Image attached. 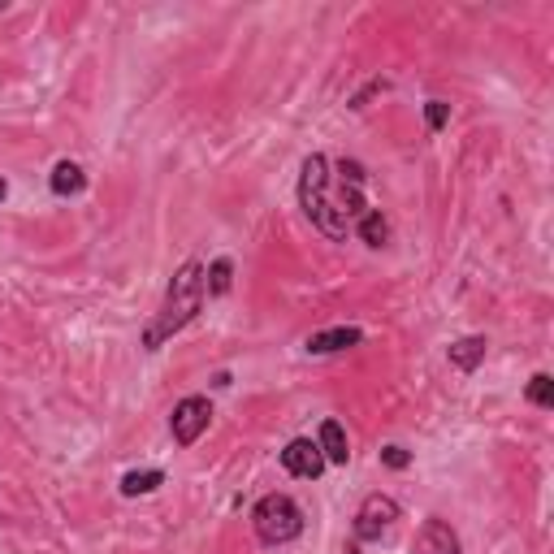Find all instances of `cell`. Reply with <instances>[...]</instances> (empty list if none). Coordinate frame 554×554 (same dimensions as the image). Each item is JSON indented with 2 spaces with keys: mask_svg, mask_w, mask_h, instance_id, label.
Returning <instances> with one entry per match:
<instances>
[{
  "mask_svg": "<svg viewBox=\"0 0 554 554\" xmlns=\"http://www.w3.org/2000/svg\"><path fill=\"white\" fill-rule=\"evenodd\" d=\"M252 529L265 546H286L303 533V507L290 494H265L252 507Z\"/></svg>",
  "mask_w": 554,
  "mask_h": 554,
  "instance_id": "obj_3",
  "label": "cell"
},
{
  "mask_svg": "<svg viewBox=\"0 0 554 554\" xmlns=\"http://www.w3.org/2000/svg\"><path fill=\"white\" fill-rule=\"evenodd\" d=\"M485 351H490V342L481 334H468V338H455L446 355H451V368H459V373H477L485 364Z\"/></svg>",
  "mask_w": 554,
  "mask_h": 554,
  "instance_id": "obj_10",
  "label": "cell"
},
{
  "mask_svg": "<svg viewBox=\"0 0 554 554\" xmlns=\"http://www.w3.org/2000/svg\"><path fill=\"white\" fill-rule=\"evenodd\" d=\"M355 234L364 239V247H373V252H381V247L390 243V221L381 217V208H368V213L355 221Z\"/></svg>",
  "mask_w": 554,
  "mask_h": 554,
  "instance_id": "obj_12",
  "label": "cell"
},
{
  "mask_svg": "<svg viewBox=\"0 0 554 554\" xmlns=\"http://www.w3.org/2000/svg\"><path fill=\"white\" fill-rule=\"evenodd\" d=\"M416 554H464V546H459V533L442 516H429L416 533Z\"/></svg>",
  "mask_w": 554,
  "mask_h": 554,
  "instance_id": "obj_7",
  "label": "cell"
},
{
  "mask_svg": "<svg viewBox=\"0 0 554 554\" xmlns=\"http://www.w3.org/2000/svg\"><path fill=\"white\" fill-rule=\"evenodd\" d=\"M5 195H9V182H5V178H0V204H5Z\"/></svg>",
  "mask_w": 554,
  "mask_h": 554,
  "instance_id": "obj_20",
  "label": "cell"
},
{
  "mask_svg": "<svg viewBox=\"0 0 554 554\" xmlns=\"http://www.w3.org/2000/svg\"><path fill=\"white\" fill-rule=\"evenodd\" d=\"M390 83H386V78H373V83H368L364 91H360V96H351V104H347V109H364V104H368V96H377V91H386Z\"/></svg>",
  "mask_w": 554,
  "mask_h": 554,
  "instance_id": "obj_19",
  "label": "cell"
},
{
  "mask_svg": "<svg viewBox=\"0 0 554 554\" xmlns=\"http://www.w3.org/2000/svg\"><path fill=\"white\" fill-rule=\"evenodd\" d=\"M282 468L290 472V477H299V481H316L329 464H325L321 446H316L312 438H290L282 446Z\"/></svg>",
  "mask_w": 554,
  "mask_h": 554,
  "instance_id": "obj_6",
  "label": "cell"
},
{
  "mask_svg": "<svg viewBox=\"0 0 554 554\" xmlns=\"http://www.w3.org/2000/svg\"><path fill=\"white\" fill-rule=\"evenodd\" d=\"M360 342H364V329H355V325H334V329H321V334H308L303 351H308V355H342V351L360 347Z\"/></svg>",
  "mask_w": 554,
  "mask_h": 554,
  "instance_id": "obj_8",
  "label": "cell"
},
{
  "mask_svg": "<svg viewBox=\"0 0 554 554\" xmlns=\"http://www.w3.org/2000/svg\"><path fill=\"white\" fill-rule=\"evenodd\" d=\"M399 516H403V507L394 503L390 494H368L360 503V511H355V524H351L355 542H381Z\"/></svg>",
  "mask_w": 554,
  "mask_h": 554,
  "instance_id": "obj_5",
  "label": "cell"
},
{
  "mask_svg": "<svg viewBox=\"0 0 554 554\" xmlns=\"http://www.w3.org/2000/svg\"><path fill=\"white\" fill-rule=\"evenodd\" d=\"M316 446H321L325 464H334V468H347V464H351V442H347V429H342L334 416L321 420V433H316Z\"/></svg>",
  "mask_w": 554,
  "mask_h": 554,
  "instance_id": "obj_9",
  "label": "cell"
},
{
  "mask_svg": "<svg viewBox=\"0 0 554 554\" xmlns=\"http://www.w3.org/2000/svg\"><path fill=\"white\" fill-rule=\"evenodd\" d=\"M347 554H360V550H355V546H351V550H347Z\"/></svg>",
  "mask_w": 554,
  "mask_h": 554,
  "instance_id": "obj_21",
  "label": "cell"
},
{
  "mask_svg": "<svg viewBox=\"0 0 554 554\" xmlns=\"http://www.w3.org/2000/svg\"><path fill=\"white\" fill-rule=\"evenodd\" d=\"M524 399H529L533 407H542V412H550V407H554V377L550 373H533V381L524 386Z\"/></svg>",
  "mask_w": 554,
  "mask_h": 554,
  "instance_id": "obj_15",
  "label": "cell"
},
{
  "mask_svg": "<svg viewBox=\"0 0 554 554\" xmlns=\"http://www.w3.org/2000/svg\"><path fill=\"white\" fill-rule=\"evenodd\" d=\"M165 485V472L161 468H135L122 477V494L126 498H143V494H156Z\"/></svg>",
  "mask_w": 554,
  "mask_h": 554,
  "instance_id": "obj_14",
  "label": "cell"
},
{
  "mask_svg": "<svg viewBox=\"0 0 554 554\" xmlns=\"http://www.w3.org/2000/svg\"><path fill=\"white\" fill-rule=\"evenodd\" d=\"M425 126L433 130V135L451 126V104H446V100H429V104H425Z\"/></svg>",
  "mask_w": 554,
  "mask_h": 554,
  "instance_id": "obj_16",
  "label": "cell"
},
{
  "mask_svg": "<svg viewBox=\"0 0 554 554\" xmlns=\"http://www.w3.org/2000/svg\"><path fill=\"white\" fill-rule=\"evenodd\" d=\"M299 208L308 213V221L325 234V239L347 243L351 221L334 208V195H329V161L321 152L303 156V165H299Z\"/></svg>",
  "mask_w": 554,
  "mask_h": 554,
  "instance_id": "obj_2",
  "label": "cell"
},
{
  "mask_svg": "<svg viewBox=\"0 0 554 554\" xmlns=\"http://www.w3.org/2000/svg\"><path fill=\"white\" fill-rule=\"evenodd\" d=\"M200 312H204V265L200 260H187V265L174 273V282H169L156 316L143 325V338H139L143 351H161L165 342L182 334Z\"/></svg>",
  "mask_w": 554,
  "mask_h": 554,
  "instance_id": "obj_1",
  "label": "cell"
},
{
  "mask_svg": "<svg viewBox=\"0 0 554 554\" xmlns=\"http://www.w3.org/2000/svg\"><path fill=\"white\" fill-rule=\"evenodd\" d=\"M213 425V403L204 399V394H187V399L174 403V412H169V433H174V446H195Z\"/></svg>",
  "mask_w": 554,
  "mask_h": 554,
  "instance_id": "obj_4",
  "label": "cell"
},
{
  "mask_svg": "<svg viewBox=\"0 0 554 554\" xmlns=\"http://www.w3.org/2000/svg\"><path fill=\"white\" fill-rule=\"evenodd\" d=\"M381 464H386L390 472H403V468H412V451L399 442H390V446H381Z\"/></svg>",
  "mask_w": 554,
  "mask_h": 554,
  "instance_id": "obj_17",
  "label": "cell"
},
{
  "mask_svg": "<svg viewBox=\"0 0 554 554\" xmlns=\"http://www.w3.org/2000/svg\"><path fill=\"white\" fill-rule=\"evenodd\" d=\"M230 286H234V260L230 256H217L213 265L204 269V299L230 295Z\"/></svg>",
  "mask_w": 554,
  "mask_h": 554,
  "instance_id": "obj_13",
  "label": "cell"
},
{
  "mask_svg": "<svg viewBox=\"0 0 554 554\" xmlns=\"http://www.w3.org/2000/svg\"><path fill=\"white\" fill-rule=\"evenodd\" d=\"M48 187H52V195H61V200H70V195H83L87 191L83 165H78V161H57V165H52V174H48Z\"/></svg>",
  "mask_w": 554,
  "mask_h": 554,
  "instance_id": "obj_11",
  "label": "cell"
},
{
  "mask_svg": "<svg viewBox=\"0 0 554 554\" xmlns=\"http://www.w3.org/2000/svg\"><path fill=\"white\" fill-rule=\"evenodd\" d=\"M338 178L347 182V187H364V182H368L364 165H360V161H347V156H342V161H338Z\"/></svg>",
  "mask_w": 554,
  "mask_h": 554,
  "instance_id": "obj_18",
  "label": "cell"
}]
</instances>
